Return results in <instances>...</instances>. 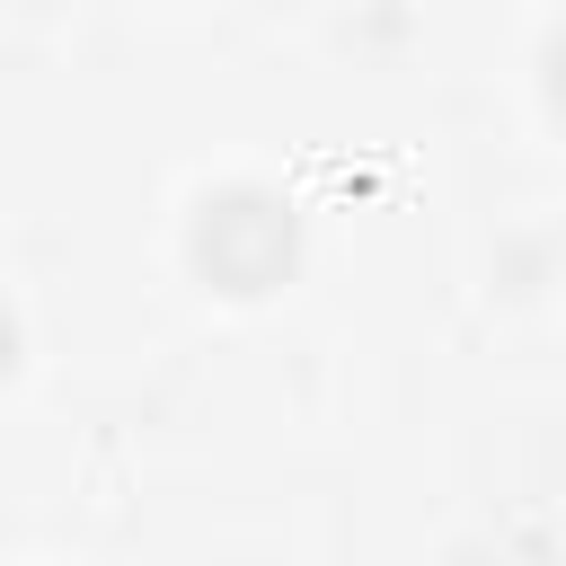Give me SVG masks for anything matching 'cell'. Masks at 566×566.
Returning a JSON list of instances; mask_svg holds the SVG:
<instances>
[{
  "mask_svg": "<svg viewBox=\"0 0 566 566\" xmlns=\"http://www.w3.org/2000/svg\"><path fill=\"white\" fill-rule=\"evenodd\" d=\"M195 265H203V283H221V292H274L283 274H292V248H301V230H292V212L265 195V186H230V195H212L203 212H195Z\"/></svg>",
  "mask_w": 566,
  "mask_h": 566,
  "instance_id": "6da1fadb",
  "label": "cell"
},
{
  "mask_svg": "<svg viewBox=\"0 0 566 566\" xmlns=\"http://www.w3.org/2000/svg\"><path fill=\"white\" fill-rule=\"evenodd\" d=\"M548 97H557V115H566V27L548 35Z\"/></svg>",
  "mask_w": 566,
  "mask_h": 566,
  "instance_id": "7a4b0ae2",
  "label": "cell"
}]
</instances>
